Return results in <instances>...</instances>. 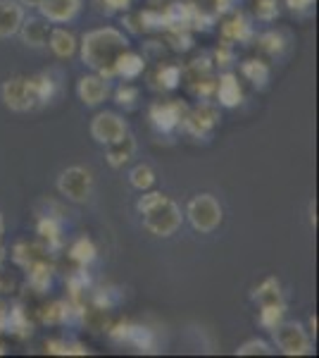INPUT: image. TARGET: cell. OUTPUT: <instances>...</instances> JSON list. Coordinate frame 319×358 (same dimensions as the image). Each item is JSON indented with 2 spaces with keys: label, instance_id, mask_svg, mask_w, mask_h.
Segmentation results:
<instances>
[{
  "label": "cell",
  "instance_id": "6da1fadb",
  "mask_svg": "<svg viewBox=\"0 0 319 358\" xmlns=\"http://www.w3.org/2000/svg\"><path fill=\"white\" fill-rule=\"evenodd\" d=\"M129 36L117 27H98L81 36L79 53L84 65L91 72L101 74L105 79H114V62L117 57L129 50Z\"/></svg>",
  "mask_w": 319,
  "mask_h": 358
},
{
  "label": "cell",
  "instance_id": "7a4b0ae2",
  "mask_svg": "<svg viewBox=\"0 0 319 358\" xmlns=\"http://www.w3.org/2000/svg\"><path fill=\"white\" fill-rule=\"evenodd\" d=\"M141 194L143 196L136 201V213L141 215L143 227L160 239H170L177 234L184 224V213L177 201H172L162 192H150V189Z\"/></svg>",
  "mask_w": 319,
  "mask_h": 358
},
{
  "label": "cell",
  "instance_id": "3957f363",
  "mask_svg": "<svg viewBox=\"0 0 319 358\" xmlns=\"http://www.w3.org/2000/svg\"><path fill=\"white\" fill-rule=\"evenodd\" d=\"M184 220H188L191 227L200 234H212L214 229L222 224L224 210L219 206V201L212 194H195L193 199L186 203V213Z\"/></svg>",
  "mask_w": 319,
  "mask_h": 358
},
{
  "label": "cell",
  "instance_id": "277c9868",
  "mask_svg": "<svg viewBox=\"0 0 319 358\" xmlns=\"http://www.w3.org/2000/svg\"><path fill=\"white\" fill-rule=\"evenodd\" d=\"M107 334L114 344H121V346L126 344V346H131L133 351H138V354H158L160 351L158 334L146 325H136V322L121 320V322L110 325Z\"/></svg>",
  "mask_w": 319,
  "mask_h": 358
},
{
  "label": "cell",
  "instance_id": "5b68a950",
  "mask_svg": "<svg viewBox=\"0 0 319 358\" xmlns=\"http://www.w3.org/2000/svg\"><path fill=\"white\" fill-rule=\"evenodd\" d=\"M219 120H222V115H219V106L212 101H198L193 108H186V113H184L181 117V129L186 131L188 136L193 138H202V141H207L214 129L219 127Z\"/></svg>",
  "mask_w": 319,
  "mask_h": 358
},
{
  "label": "cell",
  "instance_id": "8992f818",
  "mask_svg": "<svg viewBox=\"0 0 319 358\" xmlns=\"http://www.w3.org/2000/svg\"><path fill=\"white\" fill-rule=\"evenodd\" d=\"M272 337H274L276 349H279L283 356H310L312 351H315L310 332H307L303 327V322H298V320H281L279 325L272 330Z\"/></svg>",
  "mask_w": 319,
  "mask_h": 358
},
{
  "label": "cell",
  "instance_id": "52a82bcc",
  "mask_svg": "<svg viewBox=\"0 0 319 358\" xmlns=\"http://www.w3.org/2000/svg\"><path fill=\"white\" fill-rule=\"evenodd\" d=\"M55 187L60 196H65L72 203H86L91 199V194H94V175L81 165L65 167L60 172V177H57Z\"/></svg>",
  "mask_w": 319,
  "mask_h": 358
},
{
  "label": "cell",
  "instance_id": "ba28073f",
  "mask_svg": "<svg viewBox=\"0 0 319 358\" xmlns=\"http://www.w3.org/2000/svg\"><path fill=\"white\" fill-rule=\"evenodd\" d=\"M0 101L8 110L13 113H29L38 108L36 96H34V86L29 77H10L0 86Z\"/></svg>",
  "mask_w": 319,
  "mask_h": 358
},
{
  "label": "cell",
  "instance_id": "9c48e42d",
  "mask_svg": "<svg viewBox=\"0 0 319 358\" xmlns=\"http://www.w3.org/2000/svg\"><path fill=\"white\" fill-rule=\"evenodd\" d=\"M186 103L184 101H158L148 108V120L155 131L160 134H172L181 127V117L186 113Z\"/></svg>",
  "mask_w": 319,
  "mask_h": 358
},
{
  "label": "cell",
  "instance_id": "30bf717a",
  "mask_svg": "<svg viewBox=\"0 0 319 358\" xmlns=\"http://www.w3.org/2000/svg\"><path fill=\"white\" fill-rule=\"evenodd\" d=\"M89 131L96 143L107 146V143H114L124 134H129V124H126V120L121 117V115L105 110V113H98L96 117L91 120Z\"/></svg>",
  "mask_w": 319,
  "mask_h": 358
},
{
  "label": "cell",
  "instance_id": "8fae6325",
  "mask_svg": "<svg viewBox=\"0 0 319 358\" xmlns=\"http://www.w3.org/2000/svg\"><path fill=\"white\" fill-rule=\"evenodd\" d=\"M77 96L86 108H98L110 96V79L101 74H84L77 82Z\"/></svg>",
  "mask_w": 319,
  "mask_h": 358
},
{
  "label": "cell",
  "instance_id": "7c38bea8",
  "mask_svg": "<svg viewBox=\"0 0 319 358\" xmlns=\"http://www.w3.org/2000/svg\"><path fill=\"white\" fill-rule=\"evenodd\" d=\"M36 10L50 24H67L79 15L81 0H40Z\"/></svg>",
  "mask_w": 319,
  "mask_h": 358
},
{
  "label": "cell",
  "instance_id": "4fadbf2b",
  "mask_svg": "<svg viewBox=\"0 0 319 358\" xmlns=\"http://www.w3.org/2000/svg\"><path fill=\"white\" fill-rule=\"evenodd\" d=\"M48 34H50V22L43 17H24L17 36L22 38V43L29 48H45L48 43Z\"/></svg>",
  "mask_w": 319,
  "mask_h": 358
},
{
  "label": "cell",
  "instance_id": "5bb4252c",
  "mask_svg": "<svg viewBox=\"0 0 319 358\" xmlns=\"http://www.w3.org/2000/svg\"><path fill=\"white\" fill-rule=\"evenodd\" d=\"M219 31H222V41L226 43H248L255 36L251 20L243 13H234L231 17H226L222 27H219Z\"/></svg>",
  "mask_w": 319,
  "mask_h": 358
},
{
  "label": "cell",
  "instance_id": "9a60e30c",
  "mask_svg": "<svg viewBox=\"0 0 319 358\" xmlns=\"http://www.w3.org/2000/svg\"><path fill=\"white\" fill-rule=\"evenodd\" d=\"M214 98L222 108H239L243 103V89L239 84V77L234 72L219 74L217 86H214Z\"/></svg>",
  "mask_w": 319,
  "mask_h": 358
},
{
  "label": "cell",
  "instance_id": "2e32d148",
  "mask_svg": "<svg viewBox=\"0 0 319 358\" xmlns=\"http://www.w3.org/2000/svg\"><path fill=\"white\" fill-rule=\"evenodd\" d=\"M24 17V8L17 0H0V41L17 36Z\"/></svg>",
  "mask_w": 319,
  "mask_h": 358
},
{
  "label": "cell",
  "instance_id": "e0dca14e",
  "mask_svg": "<svg viewBox=\"0 0 319 358\" xmlns=\"http://www.w3.org/2000/svg\"><path fill=\"white\" fill-rule=\"evenodd\" d=\"M48 45L50 50H53V55L55 57H60V60H69V57H74L77 55V50H79V41H77V36H74L69 29L65 27H55V29H50V34H48Z\"/></svg>",
  "mask_w": 319,
  "mask_h": 358
},
{
  "label": "cell",
  "instance_id": "ac0fdd59",
  "mask_svg": "<svg viewBox=\"0 0 319 358\" xmlns=\"http://www.w3.org/2000/svg\"><path fill=\"white\" fill-rule=\"evenodd\" d=\"M36 234L48 248V253H57L62 248V220L55 215H40L36 222Z\"/></svg>",
  "mask_w": 319,
  "mask_h": 358
},
{
  "label": "cell",
  "instance_id": "d6986e66",
  "mask_svg": "<svg viewBox=\"0 0 319 358\" xmlns=\"http://www.w3.org/2000/svg\"><path fill=\"white\" fill-rule=\"evenodd\" d=\"M27 270V285L31 287L36 294H45L53 287V263H48V258L31 263Z\"/></svg>",
  "mask_w": 319,
  "mask_h": 358
},
{
  "label": "cell",
  "instance_id": "ffe728a7",
  "mask_svg": "<svg viewBox=\"0 0 319 358\" xmlns=\"http://www.w3.org/2000/svg\"><path fill=\"white\" fill-rule=\"evenodd\" d=\"M133 153H136V138L129 136V134H124L119 141L107 143V146H105V160H107V165L112 167V170L124 167L133 158Z\"/></svg>",
  "mask_w": 319,
  "mask_h": 358
},
{
  "label": "cell",
  "instance_id": "44dd1931",
  "mask_svg": "<svg viewBox=\"0 0 319 358\" xmlns=\"http://www.w3.org/2000/svg\"><path fill=\"white\" fill-rule=\"evenodd\" d=\"M143 69H146V57L133 53V50H124V53L117 57V62H114V77L131 82V79L141 77Z\"/></svg>",
  "mask_w": 319,
  "mask_h": 358
},
{
  "label": "cell",
  "instance_id": "7402d4cb",
  "mask_svg": "<svg viewBox=\"0 0 319 358\" xmlns=\"http://www.w3.org/2000/svg\"><path fill=\"white\" fill-rule=\"evenodd\" d=\"M241 74L251 82L255 89H265L272 79V67L267 65L265 60H258V57H251V60L241 62Z\"/></svg>",
  "mask_w": 319,
  "mask_h": 358
},
{
  "label": "cell",
  "instance_id": "603a6c76",
  "mask_svg": "<svg viewBox=\"0 0 319 358\" xmlns=\"http://www.w3.org/2000/svg\"><path fill=\"white\" fill-rule=\"evenodd\" d=\"M150 86L158 91H174L181 84V65H160L155 69Z\"/></svg>",
  "mask_w": 319,
  "mask_h": 358
},
{
  "label": "cell",
  "instance_id": "cb8c5ba5",
  "mask_svg": "<svg viewBox=\"0 0 319 358\" xmlns=\"http://www.w3.org/2000/svg\"><path fill=\"white\" fill-rule=\"evenodd\" d=\"M40 258H48V248L43 244H29V241H20L13 248V261L20 268H29L31 263L40 261Z\"/></svg>",
  "mask_w": 319,
  "mask_h": 358
},
{
  "label": "cell",
  "instance_id": "d4e9b609",
  "mask_svg": "<svg viewBox=\"0 0 319 358\" xmlns=\"http://www.w3.org/2000/svg\"><path fill=\"white\" fill-rule=\"evenodd\" d=\"M253 301H258L260 306L262 303H286L283 301V292H281L279 280H276V277H267V280L260 282V285L253 289Z\"/></svg>",
  "mask_w": 319,
  "mask_h": 358
},
{
  "label": "cell",
  "instance_id": "484cf974",
  "mask_svg": "<svg viewBox=\"0 0 319 358\" xmlns=\"http://www.w3.org/2000/svg\"><path fill=\"white\" fill-rule=\"evenodd\" d=\"M69 258L77 265H81V268H89L98 258V248L89 236H79V239H74V244L69 246Z\"/></svg>",
  "mask_w": 319,
  "mask_h": 358
},
{
  "label": "cell",
  "instance_id": "4316f807",
  "mask_svg": "<svg viewBox=\"0 0 319 358\" xmlns=\"http://www.w3.org/2000/svg\"><path fill=\"white\" fill-rule=\"evenodd\" d=\"M29 79H31L34 96H36L38 108H40V106H48V103L53 101L55 94H57V84H55V79L50 77L48 72L34 74V77H29Z\"/></svg>",
  "mask_w": 319,
  "mask_h": 358
},
{
  "label": "cell",
  "instance_id": "83f0119b",
  "mask_svg": "<svg viewBox=\"0 0 319 358\" xmlns=\"http://www.w3.org/2000/svg\"><path fill=\"white\" fill-rule=\"evenodd\" d=\"M212 77V60L207 55H200L195 60H191L186 67H181V79H186L188 86L202 82V79Z\"/></svg>",
  "mask_w": 319,
  "mask_h": 358
},
{
  "label": "cell",
  "instance_id": "f1b7e54d",
  "mask_svg": "<svg viewBox=\"0 0 319 358\" xmlns=\"http://www.w3.org/2000/svg\"><path fill=\"white\" fill-rule=\"evenodd\" d=\"M8 332H13L15 337H20V339L31 337V332H34L31 320H29V315L24 313V308H22L20 303L8 308Z\"/></svg>",
  "mask_w": 319,
  "mask_h": 358
},
{
  "label": "cell",
  "instance_id": "f546056e",
  "mask_svg": "<svg viewBox=\"0 0 319 358\" xmlns=\"http://www.w3.org/2000/svg\"><path fill=\"white\" fill-rule=\"evenodd\" d=\"M258 45L262 53L272 55V57H281L288 48V38L283 36V31L272 29V31H265L262 36H258Z\"/></svg>",
  "mask_w": 319,
  "mask_h": 358
},
{
  "label": "cell",
  "instance_id": "4dcf8cb0",
  "mask_svg": "<svg viewBox=\"0 0 319 358\" xmlns=\"http://www.w3.org/2000/svg\"><path fill=\"white\" fill-rule=\"evenodd\" d=\"M155 179H158L155 177V170L146 163L131 167V172H129V184L133 189H138V192H148V189H153Z\"/></svg>",
  "mask_w": 319,
  "mask_h": 358
},
{
  "label": "cell",
  "instance_id": "1f68e13d",
  "mask_svg": "<svg viewBox=\"0 0 319 358\" xmlns=\"http://www.w3.org/2000/svg\"><path fill=\"white\" fill-rule=\"evenodd\" d=\"M286 315V303H262L260 306V325L265 330H274Z\"/></svg>",
  "mask_w": 319,
  "mask_h": 358
},
{
  "label": "cell",
  "instance_id": "d6a6232c",
  "mask_svg": "<svg viewBox=\"0 0 319 358\" xmlns=\"http://www.w3.org/2000/svg\"><path fill=\"white\" fill-rule=\"evenodd\" d=\"M138 22H141V31H165L167 29V17L165 10L148 8L143 13H138Z\"/></svg>",
  "mask_w": 319,
  "mask_h": 358
},
{
  "label": "cell",
  "instance_id": "836d02e7",
  "mask_svg": "<svg viewBox=\"0 0 319 358\" xmlns=\"http://www.w3.org/2000/svg\"><path fill=\"white\" fill-rule=\"evenodd\" d=\"M165 41L170 43V48L177 50V53H186V50L193 48V34L186 31V29H167Z\"/></svg>",
  "mask_w": 319,
  "mask_h": 358
},
{
  "label": "cell",
  "instance_id": "e575fe53",
  "mask_svg": "<svg viewBox=\"0 0 319 358\" xmlns=\"http://www.w3.org/2000/svg\"><path fill=\"white\" fill-rule=\"evenodd\" d=\"M253 13L262 22H274L279 17V0H253Z\"/></svg>",
  "mask_w": 319,
  "mask_h": 358
},
{
  "label": "cell",
  "instance_id": "d590c367",
  "mask_svg": "<svg viewBox=\"0 0 319 358\" xmlns=\"http://www.w3.org/2000/svg\"><path fill=\"white\" fill-rule=\"evenodd\" d=\"M272 354V346L265 339H248L243 342L239 349H236V356H269Z\"/></svg>",
  "mask_w": 319,
  "mask_h": 358
},
{
  "label": "cell",
  "instance_id": "8d00e7d4",
  "mask_svg": "<svg viewBox=\"0 0 319 358\" xmlns=\"http://www.w3.org/2000/svg\"><path fill=\"white\" fill-rule=\"evenodd\" d=\"M138 89L136 86H131V84H121L114 89V103L121 108H133L136 106V101H138Z\"/></svg>",
  "mask_w": 319,
  "mask_h": 358
},
{
  "label": "cell",
  "instance_id": "74e56055",
  "mask_svg": "<svg viewBox=\"0 0 319 358\" xmlns=\"http://www.w3.org/2000/svg\"><path fill=\"white\" fill-rule=\"evenodd\" d=\"M119 299L121 296L114 289H98L94 294V306H96V308L110 310V308H114V306L119 303Z\"/></svg>",
  "mask_w": 319,
  "mask_h": 358
},
{
  "label": "cell",
  "instance_id": "f35d334b",
  "mask_svg": "<svg viewBox=\"0 0 319 358\" xmlns=\"http://www.w3.org/2000/svg\"><path fill=\"white\" fill-rule=\"evenodd\" d=\"M236 62V53H234V43H226L222 41L217 45V50H214V65L219 67H229Z\"/></svg>",
  "mask_w": 319,
  "mask_h": 358
},
{
  "label": "cell",
  "instance_id": "ab89813d",
  "mask_svg": "<svg viewBox=\"0 0 319 358\" xmlns=\"http://www.w3.org/2000/svg\"><path fill=\"white\" fill-rule=\"evenodd\" d=\"M45 351L53 356H69V342H65V339H48Z\"/></svg>",
  "mask_w": 319,
  "mask_h": 358
},
{
  "label": "cell",
  "instance_id": "60d3db41",
  "mask_svg": "<svg viewBox=\"0 0 319 358\" xmlns=\"http://www.w3.org/2000/svg\"><path fill=\"white\" fill-rule=\"evenodd\" d=\"M315 3L317 0H286V8L295 15H305L315 8Z\"/></svg>",
  "mask_w": 319,
  "mask_h": 358
},
{
  "label": "cell",
  "instance_id": "b9f144b4",
  "mask_svg": "<svg viewBox=\"0 0 319 358\" xmlns=\"http://www.w3.org/2000/svg\"><path fill=\"white\" fill-rule=\"evenodd\" d=\"M133 0H101V5L107 10V13H124V10L131 8Z\"/></svg>",
  "mask_w": 319,
  "mask_h": 358
},
{
  "label": "cell",
  "instance_id": "7bdbcfd3",
  "mask_svg": "<svg viewBox=\"0 0 319 358\" xmlns=\"http://www.w3.org/2000/svg\"><path fill=\"white\" fill-rule=\"evenodd\" d=\"M234 3H236V0H214V10H217L219 15H224V13H229V10L234 8Z\"/></svg>",
  "mask_w": 319,
  "mask_h": 358
},
{
  "label": "cell",
  "instance_id": "ee69618b",
  "mask_svg": "<svg viewBox=\"0 0 319 358\" xmlns=\"http://www.w3.org/2000/svg\"><path fill=\"white\" fill-rule=\"evenodd\" d=\"M310 224L317 229V203L315 201H310Z\"/></svg>",
  "mask_w": 319,
  "mask_h": 358
},
{
  "label": "cell",
  "instance_id": "f6af8a7d",
  "mask_svg": "<svg viewBox=\"0 0 319 358\" xmlns=\"http://www.w3.org/2000/svg\"><path fill=\"white\" fill-rule=\"evenodd\" d=\"M17 3H20L22 8H34V10H36L40 5V0H17Z\"/></svg>",
  "mask_w": 319,
  "mask_h": 358
},
{
  "label": "cell",
  "instance_id": "bcb514c9",
  "mask_svg": "<svg viewBox=\"0 0 319 358\" xmlns=\"http://www.w3.org/2000/svg\"><path fill=\"white\" fill-rule=\"evenodd\" d=\"M310 337H317V315H310Z\"/></svg>",
  "mask_w": 319,
  "mask_h": 358
},
{
  "label": "cell",
  "instance_id": "7dc6e473",
  "mask_svg": "<svg viewBox=\"0 0 319 358\" xmlns=\"http://www.w3.org/2000/svg\"><path fill=\"white\" fill-rule=\"evenodd\" d=\"M3 234H5V220H3V213H0V241H3Z\"/></svg>",
  "mask_w": 319,
  "mask_h": 358
},
{
  "label": "cell",
  "instance_id": "c3c4849f",
  "mask_svg": "<svg viewBox=\"0 0 319 358\" xmlns=\"http://www.w3.org/2000/svg\"><path fill=\"white\" fill-rule=\"evenodd\" d=\"M3 354H5V346H3V344H0V356H3Z\"/></svg>",
  "mask_w": 319,
  "mask_h": 358
}]
</instances>
